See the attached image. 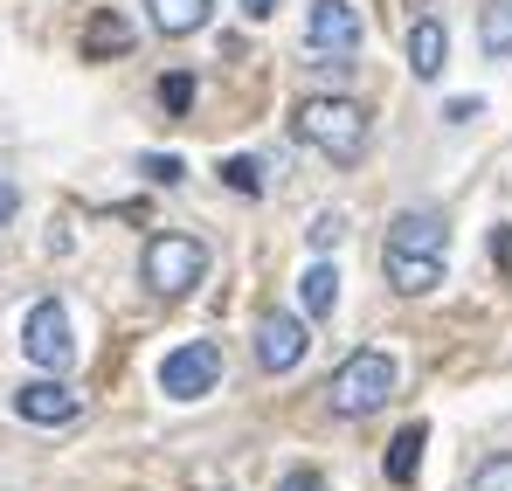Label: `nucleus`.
I'll return each instance as SVG.
<instances>
[{"instance_id": "obj_1", "label": "nucleus", "mask_w": 512, "mask_h": 491, "mask_svg": "<svg viewBox=\"0 0 512 491\" xmlns=\"http://www.w3.org/2000/svg\"><path fill=\"white\" fill-rule=\"evenodd\" d=\"M291 132H298V146L326 153L333 166H360V153H367V111L353 97H305Z\"/></svg>"}, {"instance_id": "obj_2", "label": "nucleus", "mask_w": 512, "mask_h": 491, "mask_svg": "<svg viewBox=\"0 0 512 491\" xmlns=\"http://www.w3.org/2000/svg\"><path fill=\"white\" fill-rule=\"evenodd\" d=\"M388 395H395V353H381V346H360V353H346V367L333 374V388H326L333 415H346V422L374 415L381 402H388Z\"/></svg>"}, {"instance_id": "obj_3", "label": "nucleus", "mask_w": 512, "mask_h": 491, "mask_svg": "<svg viewBox=\"0 0 512 491\" xmlns=\"http://www.w3.org/2000/svg\"><path fill=\"white\" fill-rule=\"evenodd\" d=\"M139 277H146V291H160V298H187V291L208 277V249L194 243V236H153L146 256H139Z\"/></svg>"}, {"instance_id": "obj_4", "label": "nucleus", "mask_w": 512, "mask_h": 491, "mask_svg": "<svg viewBox=\"0 0 512 491\" xmlns=\"http://www.w3.org/2000/svg\"><path fill=\"white\" fill-rule=\"evenodd\" d=\"M215 381H222V346L215 339H187L160 360V395L167 402H201V395H215Z\"/></svg>"}, {"instance_id": "obj_5", "label": "nucleus", "mask_w": 512, "mask_h": 491, "mask_svg": "<svg viewBox=\"0 0 512 491\" xmlns=\"http://www.w3.org/2000/svg\"><path fill=\"white\" fill-rule=\"evenodd\" d=\"M21 353L42 367V374H63L77 360V339H70V312L56 298H35L28 319H21Z\"/></svg>"}, {"instance_id": "obj_6", "label": "nucleus", "mask_w": 512, "mask_h": 491, "mask_svg": "<svg viewBox=\"0 0 512 491\" xmlns=\"http://www.w3.org/2000/svg\"><path fill=\"white\" fill-rule=\"evenodd\" d=\"M360 7L353 0H312L305 7V49L312 56H360Z\"/></svg>"}, {"instance_id": "obj_7", "label": "nucleus", "mask_w": 512, "mask_h": 491, "mask_svg": "<svg viewBox=\"0 0 512 491\" xmlns=\"http://www.w3.org/2000/svg\"><path fill=\"white\" fill-rule=\"evenodd\" d=\"M14 415L35 422V429H63V422L84 415V395H77L63 374H42V381H28V388H14Z\"/></svg>"}, {"instance_id": "obj_8", "label": "nucleus", "mask_w": 512, "mask_h": 491, "mask_svg": "<svg viewBox=\"0 0 512 491\" xmlns=\"http://www.w3.org/2000/svg\"><path fill=\"white\" fill-rule=\"evenodd\" d=\"M305 319H291V312H270L263 326H256V367L263 374H291L298 360H305Z\"/></svg>"}, {"instance_id": "obj_9", "label": "nucleus", "mask_w": 512, "mask_h": 491, "mask_svg": "<svg viewBox=\"0 0 512 491\" xmlns=\"http://www.w3.org/2000/svg\"><path fill=\"white\" fill-rule=\"evenodd\" d=\"M388 249H395V256H450V229H443V215L409 208V215L388 222Z\"/></svg>"}, {"instance_id": "obj_10", "label": "nucleus", "mask_w": 512, "mask_h": 491, "mask_svg": "<svg viewBox=\"0 0 512 491\" xmlns=\"http://www.w3.org/2000/svg\"><path fill=\"white\" fill-rule=\"evenodd\" d=\"M443 63H450V28H443L436 14H423V21L409 28V70H416L423 83H436Z\"/></svg>"}, {"instance_id": "obj_11", "label": "nucleus", "mask_w": 512, "mask_h": 491, "mask_svg": "<svg viewBox=\"0 0 512 491\" xmlns=\"http://www.w3.org/2000/svg\"><path fill=\"white\" fill-rule=\"evenodd\" d=\"M381 270H388V284L402 298H429L443 284V256H395V249H381Z\"/></svg>"}, {"instance_id": "obj_12", "label": "nucleus", "mask_w": 512, "mask_h": 491, "mask_svg": "<svg viewBox=\"0 0 512 491\" xmlns=\"http://www.w3.org/2000/svg\"><path fill=\"white\" fill-rule=\"evenodd\" d=\"M125 49H132V21H125L118 7H97L90 28H84V56L104 63V56H125Z\"/></svg>"}, {"instance_id": "obj_13", "label": "nucleus", "mask_w": 512, "mask_h": 491, "mask_svg": "<svg viewBox=\"0 0 512 491\" xmlns=\"http://www.w3.org/2000/svg\"><path fill=\"white\" fill-rule=\"evenodd\" d=\"M423 443H429V429H423V422H402V429H395V443H388V457H381V471H388V485H416V464H423Z\"/></svg>"}, {"instance_id": "obj_14", "label": "nucleus", "mask_w": 512, "mask_h": 491, "mask_svg": "<svg viewBox=\"0 0 512 491\" xmlns=\"http://www.w3.org/2000/svg\"><path fill=\"white\" fill-rule=\"evenodd\" d=\"M298 305H305V319H326V312L340 305V270H333V263H312V270L298 277Z\"/></svg>"}, {"instance_id": "obj_15", "label": "nucleus", "mask_w": 512, "mask_h": 491, "mask_svg": "<svg viewBox=\"0 0 512 491\" xmlns=\"http://www.w3.org/2000/svg\"><path fill=\"white\" fill-rule=\"evenodd\" d=\"M146 14H153L160 35H194L208 21V0H146Z\"/></svg>"}, {"instance_id": "obj_16", "label": "nucleus", "mask_w": 512, "mask_h": 491, "mask_svg": "<svg viewBox=\"0 0 512 491\" xmlns=\"http://www.w3.org/2000/svg\"><path fill=\"white\" fill-rule=\"evenodd\" d=\"M478 42H485V56H512V0H492L478 14Z\"/></svg>"}, {"instance_id": "obj_17", "label": "nucleus", "mask_w": 512, "mask_h": 491, "mask_svg": "<svg viewBox=\"0 0 512 491\" xmlns=\"http://www.w3.org/2000/svg\"><path fill=\"white\" fill-rule=\"evenodd\" d=\"M153 97H160V111H167V118H187V104H194V77H187V70H167Z\"/></svg>"}, {"instance_id": "obj_18", "label": "nucleus", "mask_w": 512, "mask_h": 491, "mask_svg": "<svg viewBox=\"0 0 512 491\" xmlns=\"http://www.w3.org/2000/svg\"><path fill=\"white\" fill-rule=\"evenodd\" d=\"M222 187H236V194H263V166L256 160H243V153H236V160H222Z\"/></svg>"}, {"instance_id": "obj_19", "label": "nucleus", "mask_w": 512, "mask_h": 491, "mask_svg": "<svg viewBox=\"0 0 512 491\" xmlns=\"http://www.w3.org/2000/svg\"><path fill=\"white\" fill-rule=\"evenodd\" d=\"M471 491H512V457H485L471 471Z\"/></svg>"}, {"instance_id": "obj_20", "label": "nucleus", "mask_w": 512, "mask_h": 491, "mask_svg": "<svg viewBox=\"0 0 512 491\" xmlns=\"http://www.w3.org/2000/svg\"><path fill=\"white\" fill-rule=\"evenodd\" d=\"M139 173H146V180H167V187H180V180H187V166L173 160V153H146V160H139Z\"/></svg>"}, {"instance_id": "obj_21", "label": "nucleus", "mask_w": 512, "mask_h": 491, "mask_svg": "<svg viewBox=\"0 0 512 491\" xmlns=\"http://www.w3.org/2000/svg\"><path fill=\"white\" fill-rule=\"evenodd\" d=\"M305 236H312V249H333V243L346 236V215H340V208H326V215H319V222H312Z\"/></svg>"}, {"instance_id": "obj_22", "label": "nucleus", "mask_w": 512, "mask_h": 491, "mask_svg": "<svg viewBox=\"0 0 512 491\" xmlns=\"http://www.w3.org/2000/svg\"><path fill=\"white\" fill-rule=\"evenodd\" d=\"M277 491H326V478H319L312 464H298V471H284V478H277Z\"/></svg>"}, {"instance_id": "obj_23", "label": "nucleus", "mask_w": 512, "mask_h": 491, "mask_svg": "<svg viewBox=\"0 0 512 491\" xmlns=\"http://www.w3.org/2000/svg\"><path fill=\"white\" fill-rule=\"evenodd\" d=\"M14 215H21V187H14V180H7V173H0V229H7V222H14Z\"/></svg>"}, {"instance_id": "obj_24", "label": "nucleus", "mask_w": 512, "mask_h": 491, "mask_svg": "<svg viewBox=\"0 0 512 491\" xmlns=\"http://www.w3.org/2000/svg\"><path fill=\"white\" fill-rule=\"evenodd\" d=\"M478 111H485V104H478V97H450V111H443V118H450V125H471V118H478Z\"/></svg>"}, {"instance_id": "obj_25", "label": "nucleus", "mask_w": 512, "mask_h": 491, "mask_svg": "<svg viewBox=\"0 0 512 491\" xmlns=\"http://www.w3.org/2000/svg\"><path fill=\"white\" fill-rule=\"evenodd\" d=\"M492 256H499V270L512 277V229H492Z\"/></svg>"}, {"instance_id": "obj_26", "label": "nucleus", "mask_w": 512, "mask_h": 491, "mask_svg": "<svg viewBox=\"0 0 512 491\" xmlns=\"http://www.w3.org/2000/svg\"><path fill=\"white\" fill-rule=\"evenodd\" d=\"M243 14H250V21H270V14H277V0H243Z\"/></svg>"}]
</instances>
